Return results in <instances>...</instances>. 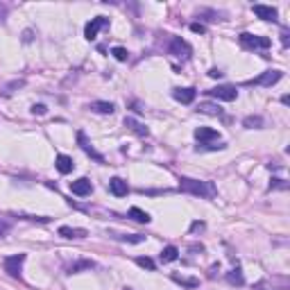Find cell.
Here are the masks:
<instances>
[{
  "instance_id": "1",
  "label": "cell",
  "mask_w": 290,
  "mask_h": 290,
  "mask_svg": "<svg viewBox=\"0 0 290 290\" xmlns=\"http://www.w3.org/2000/svg\"><path fill=\"white\" fill-rule=\"evenodd\" d=\"M179 190L195 197H204V200H213L218 195V188L213 186V181H202V179L190 177H179Z\"/></svg>"
},
{
  "instance_id": "2",
  "label": "cell",
  "mask_w": 290,
  "mask_h": 290,
  "mask_svg": "<svg viewBox=\"0 0 290 290\" xmlns=\"http://www.w3.org/2000/svg\"><path fill=\"white\" fill-rule=\"evenodd\" d=\"M240 45L243 48H247V50H268L270 45H272V41L268 39V36H261V34H250V32H243L238 36Z\"/></svg>"
},
{
  "instance_id": "3",
  "label": "cell",
  "mask_w": 290,
  "mask_h": 290,
  "mask_svg": "<svg viewBox=\"0 0 290 290\" xmlns=\"http://www.w3.org/2000/svg\"><path fill=\"white\" fill-rule=\"evenodd\" d=\"M168 52L173 57H177V59H181V62H186V59H190V55H193V48H190V43L184 41L181 36H173L170 43H168Z\"/></svg>"
},
{
  "instance_id": "4",
  "label": "cell",
  "mask_w": 290,
  "mask_h": 290,
  "mask_svg": "<svg viewBox=\"0 0 290 290\" xmlns=\"http://www.w3.org/2000/svg\"><path fill=\"white\" fill-rule=\"evenodd\" d=\"M284 77V72L281 71H265L263 75H258V77L250 79V86H274V84L279 82V79Z\"/></svg>"
},
{
  "instance_id": "5",
  "label": "cell",
  "mask_w": 290,
  "mask_h": 290,
  "mask_svg": "<svg viewBox=\"0 0 290 290\" xmlns=\"http://www.w3.org/2000/svg\"><path fill=\"white\" fill-rule=\"evenodd\" d=\"M207 95L216 98V100H224V102H231L238 98V91L236 86H229V84H222V86H216V89H209Z\"/></svg>"
},
{
  "instance_id": "6",
  "label": "cell",
  "mask_w": 290,
  "mask_h": 290,
  "mask_svg": "<svg viewBox=\"0 0 290 290\" xmlns=\"http://www.w3.org/2000/svg\"><path fill=\"white\" fill-rule=\"evenodd\" d=\"M23 263H25V254H14V256H7L2 265H5V272L9 274V277H14V279H21Z\"/></svg>"
},
{
  "instance_id": "7",
  "label": "cell",
  "mask_w": 290,
  "mask_h": 290,
  "mask_svg": "<svg viewBox=\"0 0 290 290\" xmlns=\"http://www.w3.org/2000/svg\"><path fill=\"white\" fill-rule=\"evenodd\" d=\"M109 25V18H105V16H98V18H93L91 23H86V28H84V36L89 41H93L95 36H98V32H100L102 28H107Z\"/></svg>"
},
{
  "instance_id": "8",
  "label": "cell",
  "mask_w": 290,
  "mask_h": 290,
  "mask_svg": "<svg viewBox=\"0 0 290 290\" xmlns=\"http://www.w3.org/2000/svg\"><path fill=\"white\" fill-rule=\"evenodd\" d=\"M91 190H93V184H91V179H86V177H79V179H75V181H71L72 195L86 197V195H91Z\"/></svg>"
},
{
  "instance_id": "9",
  "label": "cell",
  "mask_w": 290,
  "mask_h": 290,
  "mask_svg": "<svg viewBox=\"0 0 290 290\" xmlns=\"http://www.w3.org/2000/svg\"><path fill=\"white\" fill-rule=\"evenodd\" d=\"M195 139L200 141V145H204V143H218V141H220V134H218L216 129H211V127H197L195 129Z\"/></svg>"
},
{
  "instance_id": "10",
  "label": "cell",
  "mask_w": 290,
  "mask_h": 290,
  "mask_svg": "<svg viewBox=\"0 0 290 290\" xmlns=\"http://www.w3.org/2000/svg\"><path fill=\"white\" fill-rule=\"evenodd\" d=\"M252 11H254V14H256L261 21L277 23V16H279V11L274 9V7H268V5H254V7H252Z\"/></svg>"
},
{
  "instance_id": "11",
  "label": "cell",
  "mask_w": 290,
  "mask_h": 290,
  "mask_svg": "<svg viewBox=\"0 0 290 290\" xmlns=\"http://www.w3.org/2000/svg\"><path fill=\"white\" fill-rule=\"evenodd\" d=\"M197 91L193 89V86H186V89H173V98L177 102H181V105H190V102L195 100Z\"/></svg>"
},
{
  "instance_id": "12",
  "label": "cell",
  "mask_w": 290,
  "mask_h": 290,
  "mask_svg": "<svg viewBox=\"0 0 290 290\" xmlns=\"http://www.w3.org/2000/svg\"><path fill=\"white\" fill-rule=\"evenodd\" d=\"M77 141H79V145H82V150L86 152V154H89V156H93L95 161L105 163V156H102L100 152H95V150H93V145L89 143V139H86V134H84V132H77Z\"/></svg>"
},
{
  "instance_id": "13",
  "label": "cell",
  "mask_w": 290,
  "mask_h": 290,
  "mask_svg": "<svg viewBox=\"0 0 290 290\" xmlns=\"http://www.w3.org/2000/svg\"><path fill=\"white\" fill-rule=\"evenodd\" d=\"M109 190H111L116 197H125L129 193V186H127V181H125V179L113 177L111 181H109Z\"/></svg>"
},
{
  "instance_id": "14",
  "label": "cell",
  "mask_w": 290,
  "mask_h": 290,
  "mask_svg": "<svg viewBox=\"0 0 290 290\" xmlns=\"http://www.w3.org/2000/svg\"><path fill=\"white\" fill-rule=\"evenodd\" d=\"M89 109H91V111H95V113H105V116H107V113L111 116V113L116 111L113 102H107V100H95V102H91Z\"/></svg>"
},
{
  "instance_id": "15",
  "label": "cell",
  "mask_w": 290,
  "mask_h": 290,
  "mask_svg": "<svg viewBox=\"0 0 290 290\" xmlns=\"http://www.w3.org/2000/svg\"><path fill=\"white\" fill-rule=\"evenodd\" d=\"M55 166H57V170H59L62 175H68V173H72L75 163H72V159L68 154H59V156H57V161H55Z\"/></svg>"
},
{
  "instance_id": "16",
  "label": "cell",
  "mask_w": 290,
  "mask_h": 290,
  "mask_svg": "<svg viewBox=\"0 0 290 290\" xmlns=\"http://www.w3.org/2000/svg\"><path fill=\"white\" fill-rule=\"evenodd\" d=\"M197 111L204 113V116H222V107L220 105H213V102H200V107H197Z\"/></svg>"
},
{
  "instance_id": "17",
  "label": "cell",
  "mask_w": 290,
  "mask_h": 290,
  "mask_svg": "<svg viewBox=\"0 0 290 290\" xmlns=\"http://www.w3.org/2000/svg\"><path fill=\"white\" fill-rule=\"evenodd\" d=\"M59 236H64V238H86L89 231L77 227H59Z\"/></svg>"
},
{
  "instance_id": "18",
  "label": "cell",
  "mask_w": 290,
  "mask_h": 290,
  "mask_svg": "<svg viewBox=\"0 0 290 290\" xmlns=\"http://www.w3.org/2000/svg\"><path fill=\"white\" fill-rule=\"evenodd\" d=\"M129 218H132V220H134V222H139V224H147L152 220L150 218V213L147 211H143V209H139V207H132L129 209V213H127Z\"/></svg>"
},
{
  "instance_id": "19",
  "label": "cell",
  "mask_w": 290,
  "mask_h": 290,
  "mask_svg": "<svg viewBox=\"0 0 290 290\" xmlns=\"http://www.w3.org/2000/svg\"><path fill=\"white\" fill-rule=\"evenodd\" d=\"M125 127H129L134 134H139V136H150V129L145 127V125H141L139 120H134V118H125Z\"/></svg>"
},
{
  "instance_id": "20",
  "label": "cell",
  "mask_w": 290,
  "mask_h": 290,
  "mask_svg": "<svg viewBox=\"0 0 290 290\" xmlns=\"http://www.w3.org/2000/svg\"><path fill=\"white\" fill-rule=\"evenodd\" d=\"M177 256H179V250H177L175 245L163 247V252H161V261H163V263H173V261H177Z\"/></svg>"
},
{
  "instance_id": "21",
  "label": "cell",
  "mask_w": 290,
  "mask_h": 290,
  "mask_svg": "<svg viewBox=\"0 0 290 290\" xmlns=\"http://www.w3.org/2000/svg\"><path fill=\"white\" fill-rule=\"evenodd\" d=\"M227 281L231 286H243L245 284V277H243V270L240 268H234L231 272H227Z\"/></svg>"
},
{
  "instance_id": "22",
  "label": "cell",
  "mask_w": 290,
  "mask_h": 290,
  "mask_svg": "<svg viewBox=\"0 0 290 290\" xmlns=\"http://www.w3.org/2000/svg\"><path fill=\"white\" fill-rule=\"evenodd\" d=\"M93 268H95L93 261H77L68 268V274H77V272H82V270H93Z\"/></svg>"
},
{
  "instance_id": "23",
  "label": "cell",
  "mask_w": 290,
  "mask_h": 290,
  "mask_svg": "<svg viewBox=\"0 0 290 290\" xmlns=\"http://www.w3.org/2000/svg\"><path fill=\"white\" fill-rule=\"evenodd\" d=\"M197 16H209L207 21L216 23V21H222L224 14H220V11H213V9H200V11H197Z\"/></svg>"
},
{
  "instance_id": "24",
  "label": "cell",
  "mask_w": 290,
  "mask_h": 290,
  "mask_svg": "<svg viewBox=\"0 0 290 290\" xmlns=\"http://www.w3.org/2000/svg\"><path fill=\"white\" fill-rule=\"evenodd\" d=\"M243 125H245L247 129H258V127H263V118L261 116H247L245 120H243Z\"/></svg>"
},
{
  "instance_id": "25",
  "label": "cell",
  "mask_w": 290,
  "mask_h": 290,
  "mask_svg": "<svg viewBox=\"0 0 290 290\" xmlns=\"http://www.w3.org/2000/svg\"><path fill=\"white\" fill-rule=\"evenodd\" d=\"M227 145L222 141H218V143H204V145H197V152H207V150H224Z\"/></svg>"
},
{
  "instance_id": "26",
  "label": "cell",
  "mask_w": 290,
  "mask_h": 290,
  "mask_svg": "<svg viewBox=\"0 0 290 290\" xmlns=\"http://www.w3.org/2000/svg\"><path fill=\"white\" fill-rule=\"evenodd\" d=\"M136 265H141V268H145V270H154L156 268V263L152 261V258H147V256H136Z\"/></svg>"
},
{
  "instance_id": "27",
  "label": "cell",
  "mask_w": 290,
  "mask_h": 290,
  "mask_svg": "<svg viewBox=\"0 0 290 290\" xmlns=\"http://www.w3.org/2000/svg\"><path fill=\"white\" fill-rule=\"evenodd\" d=\"M173 281H177V284H181V286H188V288H195L200 281L197 279H186V277H179V274H173Z\"/></svg>"
},
{
  "instance_id": "28",
  "label": "cell",
  "mask_w": 290,
  "mask_h": 290,
  "mask_svg": "<svg viewBox=\"0 0 290 290\" xmlns=\"http://www.w3.org/2000/svg\"><path fill=\"white\" fill-rule=\"evenodd\" d=\"M111 55L116 57L118 62H127V57H129V52L125 50V48H120V45H116V48H113L111 50Z\"/></svg>"
},
{
  "instance_id": "29",
  "label": "cell",
  "mask_w": 290,
  "mask_h": 290,
  "mask_svg": "<svg viewBox=\"0 0 290 290\" xmlns=\"http://www.w3.org/2000/svg\"><path fill=\"white\" fill-rule=\"evenodd\" d=\"M9 229H11V222H9V220L0 218V238H5V236L9 234Z\"/></svg>"
},
{
  "instance_id": "30",
  "label": "cell",
  "mask_w": 290,
  "mask_h": 290,
  "mask_svg": "<svg viewBox=\"0 0 290 290\" xmlns=\"http://www.w3.org/2000/svg\"><path fill=\"white\" fill-rule=\"evenodd\" d=\"M120 240H127V243H143L145 236H139V234H132V236H118Z\"/></svg>"
},
{
  "instance_id": "31",
  "label": "cell",
  "mask_w": 290,
  "mask_h": 290,
  "mask_svg": "<svg viewBox=\"0 0 290 290\" xmlns=\"http://www.w3.org/2000/svg\"><path fill=\"white\" fill-rule=\"evenodd\" d=\"M23 84H25V82H23V79H16V82H11V84H7L5 89H2V93H11V89H21Z\"/></svg>"
},
{
  "instance_id": "32",
  "label": "cell",
  "mask_w": 290,
  "mask_h": 290,
  "mask_svg": "<svg viewBox=\"0 0 290 290\" xmlns=\"http://www.w3.org/2000/svg\"><path fill=\"white\" fill-rule=\"evenodd\" d=\"M270 188H281V190H286V188H288V184H286L284 179H272V184H270Z\"/></svg>"
},
{
  "instance_id": "33",
  "label": "cell",
  "mask_w": 290,
  "mask_h": 290,
  "mask_svg": "<svg viewBox=\"0 0 290 290\" xmlns=\"http://www.w3.org/2000/svg\"><path fill=\"white\" fill-rule=\"evenodd\" d=\"M45 111H48V107H45V105H34L32 107V113H34V116H43Z\"/></svg>"
},
{
  "instance_id": "34",
  "label": "cell",
  "mask_w": 290,
  "mask_h": 290,
  "mask_svg": "<svg viewBox=\"0 0 290 290\" xmlns=\"http://www.w3.org/2000/svg\"><path fill=\"white\" fill-rule=\"evenodd\" d=\"M190 30H193V32H197V34H204V32H207V28H204L202 23H193V25H190Z\"/></svg>"
},
{
  "instance_id": "35",
  "label": "cell",
  "mask_w": 290,
  "mask_h": 290,
  "mask_svg": "<svg viewBox=\"0 0 290 290\" xmlns=\"http://www.w3.org/2000/svg\"><path fill=\"white\" fill-rule=\"evenodd\" d=\"M202 229H204V222H193L190 224V231H193V234H197V231H202Z\"/></svg>"
},
{
  "instance_id": "36",
  "label": "cell",
  "mask_w": 290,
  "mask_h": 290,
  "mask_svg": "<svg viewBox=\"0 0 290 290\" xmlns=\"http://www.w3.org/2000/svg\"><path fill=\"white\" fill-rule=\"evenodd\" d=\"M209 77H222V71H220V68H211V71H209Z\"/></svg>"
},
{
  "instance_id": "37",
  "label": "cell",
  "mask_w": 290,
  "mask_h": 290,
  "mask_svg": "<svg viewBox=\"0 0 290 290\" xmlns=\"http://www.w3.org/2000/svg\"><path fill=\"white\" fill-rule=\"evenodd\" d=\"M281 43L288 48V30H284V32H281Z\"/></svg>"
},
{
  "instance_id": "38",
  "label": "cell",
  "mask_w": 290,
  "mask_h": 290,
  "mask_svg": "<svg viewBox=\"0 0 290 290\" xmlns=\"http://www.w3.org/2000/svg\"><path fill=\"white\" fill-rule=\"evenodd\" d=\"M5 16H7V7L0 5V21H5Z\"/></svg>"
},
{
  "instance_id": "39",
  "label": "cell",
  "mask_w": 290,
  "mask_h": 290,
  "mask_svg": "<svg viewBox=\"0 0 290 290\" xmlns=\"http://www.w3.org/2000/svg\"><path fill=\"white\" fill-rule=\"evenodd\" d=\"M125 290H132V288H125Z\"/></svg>"
}]
</instances>
